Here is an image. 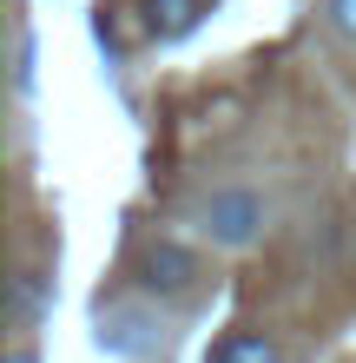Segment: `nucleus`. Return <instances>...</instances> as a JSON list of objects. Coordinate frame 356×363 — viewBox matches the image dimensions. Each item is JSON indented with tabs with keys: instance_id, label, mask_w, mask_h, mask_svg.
Returning a JSON list of instances; mask_svg holds the SVG:
<instances>
[{
	"instance_id": "obj_1",
	"label": "nucleus",
	"mask_w": 356,
	"mask_h": 363,
	"mask_svg": "<svg viewBox=\"0 0 356 363\" xmlns=\"http://www.w3.org/2000/svg\"><path fill=\"white\" fill-rule=\"evenodd\" d=\"M185 225L218 251H251L270 225V205L258 185H205L185 199Z\"/></svg>"
},
{
	"instance_id": "obj_2",
	"label": "nucleus",
	"mask_w": 356,
	"mask_h": 363,
	"mask_svg": "<svg viewBox=\"0 0 356 363\" xmlns=\"http://www.w3.org/2000/svg\"><path fill=\"white\" fill-rule=\"evenodd\" d=\"M172 317H165L152 297H106V304L93 311V344L119 357V363H152L172 350Z\"/></svg>"
},
{
	"instance_id": "obj_3",
	"label": "nucleus",
	"mask_w": 356,
	"mask_h": 363,
	"mask_svg": "<svg viewBox=\"0 0 356 363\" xmlns=\"http://www.w3.org/2000/svg\"><path fill=\"white\" fill-rule=\"evenodd\" d=\"M132 277L152 297H192V291H205V258L172 231H145L132 251Z\"/></svg>"
},
{
	"instance_id": "obj_4",
	"label": "nucleus",
	"mask_w": 356,
	"mask_h": 363,
	"mask_svg": "<svg viewBox=\"0 0 356 363\" xmlns=\"http://www.w3.org/2000/svg\"><path fill=\"white\" fill-rule=\"evenodd\" d=\"M47 311H53V277H40L33 264H20L7 277V324H13V337H27Z\"/></svg>"
},
{
	"instance_id": "obj_5",
	"label": "nucleus",
	"mask_w": 356,
	"mask_h": 363,
	"mask_svg": "<svg viewBox=\"0 0 356 363\" xmlns=\"http://www.w3.org/2000/svg\"><path fill=\"white\" fill-rule=\"evenodd\" d=\"M132 13H139V33L145 40H185L212 7H205V0H139Z\"/></svg>"
},
{
	"instance_id": "obj_6",
	"label": "nucleus",
	"mask_w": 356,
	"mask_h": 363,
	"mask_svg": "<svg viewBox=\"0 0 356 363\" xmlns=\"http://www.w3.org/2000/svg\"><path fill=\"white\" fill-rule=\"evenodd\" d=\"M212 363H284V344L270 330H231V337H218V350H212Z\"/></svg>"
},
{
	"instance_id": "obj_7",
	"label": "nucleus",
	"mask_w": 356,
	"mask_h": 363,
	"mask_svg": "<svg viewBox=\"0 0 356 363\" xmlns=\"http://www.w3.org/2000/svg\"><path fill=\"white\" fill-rule=\"evenodd\" d=\"M7 79H13V99L33 93V27L20 13H13V67H7Z\"/></svg>"
},
{
	"instance_id": "obj_8",
	"label": "nucleus",
	"mask_w": 356,
	"mask_h": 363,
	"mask_svg": "<svg viewBox=\"0 0 356 363\" xmlns=\"http://www.w3.org/2000/svg\"><path fill=\"white\" fill-rule=\"evenodd\" d=\"M323 27L343 40V47H356V0H323Z\"/></svg>"
},
{
	"instance_id": "obj_9",
	"label": "nucleus",
	"mask_w": 356,
	"mask_h": 363,
	"mask_svg": "<svg viewBox=\"0 0 356 363\" xmlns=\"http://www.w3.org/2000/svg\"><path fill=\"white\" fill-rule=\"evenodd\" d=\"M7 363H40V350L27 344V337H13V350H7Z\"/></svg>"
}]
</instances>
